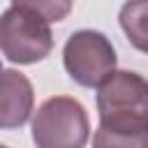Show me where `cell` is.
<instances>
[{
    "instance_id": "obj_1",
    "label": "cell",
    "mask_w": 148,
    "mask_h": 148,
    "mask_svg": "<svg viewBox=\"0 0 148 148\" xmlns=\"http://www.w3.org/2000/svg\"><path fill=\"white\" fill-rule=\"evenodd\" d=\"M99 148H148V79L136 72H111L97 86Z\"/></svg>"
},
{
    "instance_id": "obj_2",
    "label": "cell",
    "mask_w": 148,
    "mask_h": 148,
    "mask_svg": "<svg viewBox=\"0 0 148 148\" xmlns=\"http://www.w3.org/2000/svg\"><path fill=\"white\" fill-rule=\"evenodd\" d=\"M90 139L86 106L67 95L49 97L32 118V141L39 148H81Z\"/></svg>"
},
{
    "instance_id": "obj_3",
    "label": "cell",
    "mask_w": 148,
    "mask_h": 148,
    "mask_svg": "<svg viewBox=\"0 0 148 148\" xmlns=\"http://www.w3.org/2000/svg\"><path fill=\"white\" fill-rule=\"evenodd\" d=\"M53 49L49 21L32 9L12 5L0 16V53L14 65H35Z\"/></svg>"
},
{
    "instance_id": "obj_4",
    "label": "cell",
    "mask_w": 148,
    "mask_h": 148,
    "mask_svg": "<svg viewBox=\"0 0 148 148\" xmlns=\"http://www.w3.org/2000/svg\"><path fill=\"white\" fill-rule=\"evenodd\" d=\"M116 49L99 30H76L62 49V65L72 81L83 88H97L116 69Z\"/></svg>"
},
{
    "instance_id": "obj_5",
    "label": "cell",
    "mask_w": 148,
    "mask_h": 148,
    "mask_svg": "<svg viewBox=\"0 0 148 148\" xmlns=\"http://www.w3.org/2000/svg\"><path fill=\"white\" fill-rule=\"evenodd\" d=\"M35 90L18 69H0V130H18L30 120Z\"/></svg>"
},
{
    "instance_id": "obj_6",
    "label": "cell",
    "mask_w": 148,
    "mask_h": 148,
    "mask_svg": "<svg viewBox=\"0 0 148 148\" xmlns=\"http://www.w3.org/2000/svg\"><path fill=\"white\" fill-rule=\"evenodd\" d=\"M118 21L130 44L141 53H148V0H127L120 7Z\"/></svg>"
},
{
    "instance_id": "obj_7",
    "label": "cell",
    "mask_w": 148,
    "mask_h": 148,
    "mask_svg": "<svg viewBox=\"0 0 148 148\" xmlns=\"http://www.w3.org/2000/svg\"><path fill=\"white\" fill-rule=\"evenodd\" d=\"M12 5L32 9L39 16H44L49 23H58V21L69 16V12L74 7V0H12Z\"/></svg>"
}]
</instances>
